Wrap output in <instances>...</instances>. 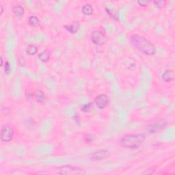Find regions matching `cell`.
Wrapping results in <instances>:
<instances>
[{"label":"cell","instance_id":"obj_8","mask_svg":"<svg viewBox=\"0 0 175 175\" xmlns=\"http://www.w3.org/2000/svg\"><path fill=\"white\" fill-rule=\"evenodd\" d=\"M109 155H110V151L108 149H101L92 153L90 159L94 161H100L106 159Z\"/></svg>","mask_w":175,"mask_h":175},{"label":"cell","instance_id":"obj_17","mask_svg":"<svg viewBox=\"0 0 175 175\" xmlns=\"http://www.w3.org/2000/svg\"><path fill=\"white\" fill-rule=\"evenodd\" d=\"M92 108H93V104H92V103H88L82 105V107L81 108V110L84 112H90Z\"/></svg>","mask_w":175,"mask_h":175},{"label":"cell","instance_id":"obj_15","mask_svg":"<svg viewBox=\"0 0 175 175\" xmlns=\"http://www.w3.org/2000/svg\"><path fill=\"white\" fill-rule=\"evenodd\" d=\"M94 11L93 7L91 4H86L82 7V13L84 14L85 15H93Z\"/></svg>","mask_w":175,"mask_h":175},{"label":"cell","instance_id":"obj_23","mask_svg":"<svg viewBox=\"0 0 175 175\" xmlns=\"http://www.w3.org/2000/svg\"><path fill=\"white\" fill-rule=\"evenodd\" d=\"M18 62H19V65L21 66V67H25L26 62H25V60L24 57L21 56L19 59Z\"/></svg>","mask_w":175,"mask_h":175},{"label":"cell","instance_id":"obj_4","mask_svg":"<svg viewBox=\"0 0 175 175\" xmlns=\"http://www.w3.org/2000/svg\"><path fill=\"white\" fill-rule=\"evenodd\" d=\"M14 129L10 125L6 124L2 127L1 130V139L4 142H9L13 138Z\"/></svg>","mask_w":175,"mask_h":175},{"label":"cell","instance_id":"obj_11","mask_svg":"<svg viewBox=\"0 0 175 175\" xmlns=\"http://www.w3.org/2000/svg\"><path fill=\"white\" fill-rule=\"evenodd\" d=\"M34 95L36 101L39 103H42L44 101V99H45V96H44L43 91L39 88H37L36 90L34 91Z\"/></svg>","mask_w":175,"mask_h":175},{"label":"cell","instance_id":"obj_16","mask_svg":"<svg viewBox=\"0 0 175 175\" xmlns=\"http://www.w3.org/2000/svg\"><path fill=\"white\" fill-rule=\"evenodd\" d=\"M38 49L34 44H30L26 49V52L29 56H34L37 53Z\"/></svg>","mask_w":175,"mask_h":175},{"label":"cell","instance_id":"obj_12","mask_svg":"<svg viewBox=\"0 0 175 175\" xmlns=\"http://www.w3.org/2000/svg\"><path fill=\"white\" fill-rule=\"evenodd\" d=\"M28 23L32 27H36L41 25V21L36 16H31L28 19Z\"/></svg>","mask_w":175,"mask_h":175},{"label":"cell","instance_id":"obj_22","mask_svg":"<svg viewBox=\"0 0 175 175\" xmlns=\"http://www.w3.org/2000/svg\"><path fill=\"white\" fill-rule=\"evenodd\" d=\"M1 112H2V114L4 116H8L9 113H10V109L7 107H3L1 109Z\"/></svg>","mask_w":175,"mask_h":175},{"label":"cell","instance_id":"obj_25","mask_svg":"<svg viewBox=\"0 0 175 175\" xmlns=\"http://www.w3.org/2000/svg\"><path fill=\"white\" fill-rule=\"evenodd\" d=\"M3 12H4L3 6H2V5H1V15H2V14H3Z\"/></svg>","mask_w":175,"mask_h":175},{"label":"cell","instance_id":"obj_1","mask_svg":"<svg viewBox=\"0 0 175 175\" xmlns=\"http://www.w3.org/2000/svg\"><path fill=\"white\" fill-rule=\"evenodd\" d=\"M130 42L135 48L146 56H153L157 51V49L152 42L139 35H131Z\"/></svg>","mask_w":175,"mask_h":175},{"label":"cell","instance_id":"obj_6","mask_svg":"<svg viewBox=\"0 0 175 175\" xmlns=\"http://www.w3.org/2000/svg\"><path fill=\"white\" fill-rule=\"evenodd\" d=\"M168 124L165 119H159L155 122L148 125L147 129L151 133H155L164 129Z\"/></svg>","mask_w":175,"mask_h":175},{"label":"cell","instance_id":"obj_5","mask_svg":"<svg viewBox=\"0 0 175 175\" xmlns=\"http://www.w3.org/2000/svg\"><path fill=\"white\" fill-rule=\"evenodd\" d=\"M59 173L61 174H84L86 172L79 167L73 165H63L59 168Z\"/></svg>","mask_w":175,"mask_h":175},{"label":"cell","instance_id":"obj_7","mask_svg":"<svg viewBox=\"0 0 175 175\" xmlns=\"http://www.w3.org/2000/svg\"><path fill=\"white\" fill-rule=\"evenodd\" d=\"M109 103V99L106 94H101L96 96L94 99V103L99 109H103L107 107Z\"/></svg>","mask_w":175,"mask_h":175},{"label":"cell","instance_id":"obj_14","mask_svg":"<svg viewBox=\"0 0 175 175\" xmlns=\"http://www.w3.org/2000/svg\"><path fill=\"white\" fill-rule=\"evenodd\" d=\"M13 11L15 15L19 17H21L24 15L25 10L24 8L21 6H15L13 9Z\"/></svg>","mask_w":175,"mask_h":175},{"label":"cell","instance_id":"obj_20","mask_svg":"<svg viewBox=\"0 0 175 175\" xmlns=\"http://www.w3.org/2000/svg\"><path fill=\"white\" fill-rule=\"evenodd\" d=\"M94 139V136L92 134H88L86 137H85V141L87 143H91Z\"/></svg>","mask_w":175,"mask_h":175},{"label":"cell","instance_id":"obj_19","mask_svg":"<svg viewBox=\"0 0 175 175\" xmlns=\"http://www.w3.org/2000/svg\"><path fill=\"white\" fill-rule=\"evenodd\" d=\"M153 3L155 4L156 6L159 7V8H162L165 6V4H167L166 1H154Z\"/></svg>","mask_w":175,"mask_h":175},{"label":"cell","instance_id":"obj_21","mask_svg":"<svg viewBox=\"0 0 175 175\" xmlns=\"http://www.w3.org/2000/svg\"><path fill=\"white\" fill-rule=\"evenodd\" d=\"M4 69H5V73L6 74L8 75L9 73L10 72V70H11V67H10V63L9 62H6L5 63V67H4Z\"/></svg>","mask_w":175,"mask_h":175},{"label":"cell","instance_id":"obj_18","mask_svg":"<svg viewBox=\"0 0 175 175\" xmlns=\"http://www.w3.org/2000/svg\"><path fill=\"white\" fill-rule=\"evenodd\" d=\"M105 10H106V12H107V13L108 14V15H110V16H111V18H112L113 19H114V20H119V18H118L117 15H116V13H114V12L112 11V10H111V9L105 8Z\"/></svg>","mask_w":175,"mask_h":175},{"label":"cell","instance_id":"obj_24","mask_svg":"<svg viewBox=\"0 0 175 175\" xmlns=\"http://www.w3.org/2000/svg\"><path fill=\"white\" fill-rule=\"evenodd\" d=\"M138 4L139 6H143V7H146L149 4V1H146V0H144V1H138Z\"/></svg>","mask_w":175,"mask_h":175},{"label":"cell","instance_id":"obj_13","mask_svg":"<svg viewBox=\"0 0 175 175\" xmlns=\"http://www.w3.org/2000/svg\"><path fill=\"white\" fill-rule=\"evenodd\" d=\"M51 58V53L48 50H45L42 51L41 53H39V59L42 62H46L48 61Z\"/></svg>","mask_w":175,"mask_h":175},{"label":"cell","instance_id":"obj_2","mask_svg":"<svg viewBox=\"0 0 175 175\" xmlns=\"http://www.w3.org/2000/svg\"><path fill=\"white\" fill-rule=\"evenodd\" d=\"M146 136L142 133L128 134L119 139V145L123 148L136 149L145 141Z\"/></svg>","mask_w":175,"mask_h":175},{"label":"cell","instance_id":"obj_9","mask_svg":"<svg viewBox=\"0 0 175 175\" xmlns=\"http://www.w3.org/2000/svg\"><path fill=\"white\" fill-rule=\"evenodd\" d=\"M162 79L165 82H171L174 79V73L172 70H166L163 73Z\"/></svg>","mask_w":175,"mask_h":175},{"label":"cell","instance_id":"obj_3","mask_svg":"<svg viewBox=\"0 0 175 175\" xmlns=\"http://www.w3.org/2000/svg\"><path fill=\"white\" fill-rule=\"evenodd\" d=\"M91 41L96 45H103L105 44L108 41L106 34L100 30H94L91 33Z\"/></svg>","mask_w":175,"mask_h":175},{"label":"cell","instance_id":"obj_10","mask_svg":"<svg viewBox=\"0 0 175 175\" xmlns=\"http://www.w3.org/2000/svg\"><path fill=\"white\" fill-rule=\"evenodd\" d=\"M65 28L70 33L75 34L79 28V23L78 21H73L71 24L65 25Z\"/></svg>","mask_w":175,"mask_h":175},{"label":"cell","instance_id":"obj_26","mask_svg":"<svg viewBox=\"0 0 175 175\" xmlns=\"http://www.w3.org/2000/svg\"><path fill=\"white\" fill-rule=\"evenodd\" d=\"M1 67H3V58H1Z\"/></svg>","mask_w":175,"mask_h":175}]
</instances>
